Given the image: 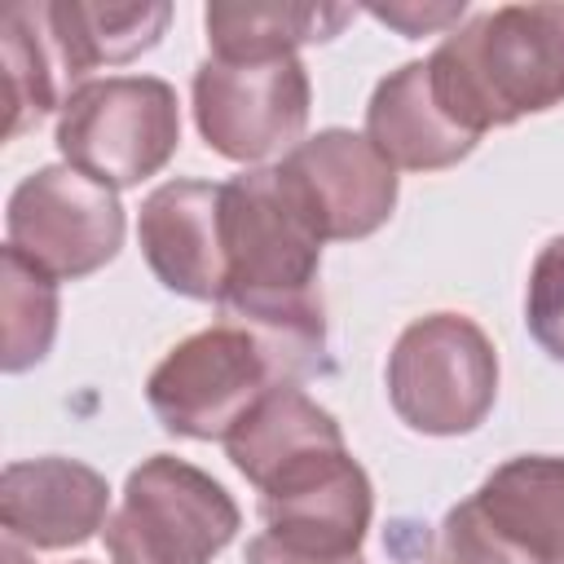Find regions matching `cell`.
<instances>
[{"instance_id": "13", "label": "cell", "mask_w": 564, "mask_h": 564, "mask_svg": "<svg viewBox=\"0 0 564 564\" xmlns=\"http://www.w3.org/2000/svg\"><path fill=\"white\" fill-rule=\"evenodd\" d=\"M366 141L392 163L410 172L454 167L476 150L480 137L458 128L432 93L427 62H405L401 70L383 75L366 106Z\"/></svg>"}, {"instance_id": "8", "label": "cell", "mask_w": 564, "mask_h": 564, "mask_svg": "<svg viewBox=\"0 0 564 564\" xmlns=\"http://www.w3.org/2000/svg\"><path fill=\"white\" fill-rule=\"evenodd\" d=\"M194 123L203 141L234 159L256 163L273 150H295L308 123V70L300 57L229 62L207 57L194 70Z\"/></svg>"}, {"instance_id": "18", "label": "cell", "mask_w": 564, "mask_h": 564, "mask_svg": "<svg viewBox=\"0 0 564 564\" xmlns=\"http://www.w3.org/2000/svg\"><path fill=\"white\" fill-rule=\"evenodd\" d=\"M0 62H4V141L35 128L48 110H62L75 93L57 44L44 22V4H9L0 13Z\"/></svg>"}, {"instance_id": "16", "label": "cell", "mask_w": 564, "mask_h": 564, "mask_svg": "<svg viewBox=\"0 0 564 564\" xmlns=\"http://www.w3.org/2000/svg\"><path fill=\"white\" fill-rule=\"evenodd\" d=\"M357 18L352 4H313V0H247V4H207L203 26L212 57L229 62H264L295 57L304 44H322L339 35Z\"/></svg>"}, {"instance_id": "21", "label": "cell", "mask_w": 564, "mask_h": 564, "mask_svg": "<svg viewBox=\"0 0 564 564\" xmlns=\"http://www.w3.org/2000/svg\"><path fill=\"white\" fill-rule=\"evenodd\" d=\"M524 322L538 348L555 361H564V234L551 238L533 269H529V291H524Z\"/></svg>"}, {"instance_id": "14", "label": "cell", "mask_w": 564, "mask_h": 564, "mask_svg": "<svg viewBox=\"0 0 564 564\" xmlns=\"http://www.w3.org/2000/svg\"><path fill=\"white\" fill-rule=\"evenodd\" d=\"M172 4L163 0H48L44 22L57 44V57L70 84H88L84 75L97 66H119L141 57L167 31Z\"/></svg>"}, {"instance_id": "2", "label": "cell", "mask_w": 564, "mask_h": 564, "mask_svg": "<svg viewBox=\"0 0 564 564\" xmlns=\"http://www.w3.org/2000/svg\"><path fill=\"white\" fill-rule=\"evenodd\" d=\"M445 115L485 137L564 101V4H498L449 31L427 57Z\"/></svg>"}, {"instance_id": "19", "label": "cell", "mask_w": 564, "mask_h": 564, "mask_svg": "<svg viewBox=\"0 0 564 564\" xmlns=\"http://www.w3.org/2000/svg\"><path fill=\"white\" fill-rule=\"evenodd\" d=\"M57 335V282L4 247L0 256V366L9 375L48 357Z\"/></svg>"}, {"instance_id": "24", "label": "cell", "mask_w": 564, "mask_h": 564, "mask_svg": "<svg viewBox=\"0 0 564 564\" xmlns=\"http://www.w3.org/2000/svg\"><path fill=\"white\" fill-rule=\"evenodd\" d=\"M4 564H31V560L18 551V542H4ZM75 564H93V560H75Z\"/></svg>"}, {"instance_id": "17", "label": "cell", "mask_w": 564, "mask_h": 564, "mask_svg": "<svg viewBox=\"0 0 564 564\" xmlns=\"http://www.w3.org/2000/svg\"><path fill=\"white\" fill-rule=\"evenodd\" d=\"M344 445V432L335 423L330 410H322L300 383H282L273 388L229 436V463L260 489L269 476H278L282 467H291L304 454L317 449H335Z\"/></svg>"}, {"instance_id": "5", "label": "cell", "mask_w": 564, "mask_h": 564, "mask_svg": "<svg viewBox=\"0 0 564 564\" xmlns=\"http://www.w3.org/2000/svg\"><path fill=\"white\" fill-rule=\"evenodd\" d=\"M181 145L176 88L154 75L79 84L57 115L62 159L106 189H132L163 172Z\"/></svg>"}, {"instance_id": "22", "label": "cell", "mask_w": 564, "mask_h": 564, "mask_svg": "<svg viewBox=\"0 0 564 564\" xmlns=\"http://www.w3.org/2000/svg\"><path fill=\"white\" fill-rule=\"evenodd\" d=\"M370 13H375L379 22H388V26H397L405 40H419V35H432V31L454 26V22L467 13V4H463V0H445V4L401 0V4H375Z\"/></svg>"}, {"instance_id": "20", "label": "cell", "mask_w": 564, "mask_h": 564, "mask_svg": "<svg viewBox=\"0 0 564 564\" xmlns=\"http://www.w3.org/2000/svg\"><path fill=\"white\" fill-rule=\"evenodd\" d=\"M432 564H533L485 511L476 498H463L445 511L432 546Z\"/></svg>"}, {"instance_id": "10", "label": "cell", "mask_w": 564, "mask_h": 564, "mask_svg": "<svg viewBox=\"0 0 564 564\" xmlns=\"http://www.w3.org/2000/svg\"><path fill=\"white\" fill-rule=\"evenodd\" d=\"M282 172L295 181L326 242L375 234L397 207V167L357 132L326 128L286 150Z\"/></svg>"}, {"instance_id": "12", "label": "cell", "mask_w": 564, "mask_h": 564, "mask_svg": "<svg viewBox=\"0 0 564 564\" xmlns=\"http://www.w3.org/2000/svg\"><path fill=\"white\" fill-rule=\"evenodd\" d=\"M137 238L150 273L185 300H220L225 291V234L220 185L167 181L145 194Z\"/></svg>"}, {"instance_id": "11", "label": "cell", "mask_w": 564, "mask_h": 564, "mask_svg": "<svg viewBox=\"0 0 564 564\" xmlns=\"http://www.w3.org/2000/svg\"><path fill=\"white\" fill-rule=\"evenodd\" d=\"M110 485L79 458H22L0 476L4 542L35 551H66L106 529Z\"/></svg>"}, {"instance_id": "3", "label": "cell", "mask_w": 564, "mask_h": 564, "mask_svg": "<svg viewBox=\"0 0 564 564\" xmlns=\"http://www.w3.org/2000/svg\"><path fill=\"white\" fill-rule=\"evenodd\" d=\"M225 291L216 308H291L313 304L322 229L295 181L273 167L238 172L220 185Z\"/></svg>"}, {"instance_id": "23", "label": "cell", "mask_w": 564, "mask_h": 564, "mask_svg": "<svg viewBox=\"0 0 564 564\" xmlns=\"http://www.w3.org/2000/svg\"><path fill=\"white\" fill-rule=\"evenodd\" d=\"M247 564H361V555H317V551H295L269 533L247 542Z\"/></svg>"}, {"instance_id": "7", "label": "cell", "mask_w": 564, "mask_h": 564, "mask_svg": "<svg viewBox=\"0 0 564 564\" xmlns=\"http://www.w3.org/2000/svg\"><path fill=\"white\" fill-rule=\"evenodd\" d=\"M4 247L26 264L53 282H75L119 256L123 207L115 189L97 185L70 163H53L18 181L4 212Z\"/></svg>"}, {"instance_id": "1", "label": "cell", "mask_w": 564, "mask_h": 564, "mask_svg": "<svg viewBox=\"0 0 564 564\" xmlns=\"http://www.w3.org/2000/svg\"><path fill=\"white\" fill-rule=\"evenodd\" d=\"M326 370V339L216 317L181 339L145 379V401L163 432L189 441H225L273 388Z\"/></svg>"}, {"instance_id": "15", "label": "cell", "mask_w": 564, "mask_h": 564, "mask_svg": "<svg viewBox=\"0 0 564 564\" xmlns=\"http://www.w3.org/2000/svg\"><path fill=\"white\" fill-rule=\"evenodd\" d=\"M471 498L533 564H564V458H507Z\"/></svg>"}, {"instance_id": "4", "label": "cell", "mask_w": 564, "mask_h": 564, "mask_svg": "<svg viewBox=\"0 0 564 564\" xmlns=\"http://www.w3.org/2000/svg\"><path fill=\"white\" fill-rule=\"evenodd\" d=\"M238 524L242 516L220 480L176 454H154L123 480L106 520V555L110 564H212Z\"/></svg>"}, {"instance_id": "9", "label": "cell", "mask_w": 564, "mask_h": 564, "mask_svg": "<svg viewBox=\"0 0 564 564\" xmlns=\"http://www.w3.org/2000/svg\"><path fill=\"white\" fill-rule=\"evenodd\" d=\"M375 494L348 445L317 449L260 485L264 533L317 555H361Z\"/></svg>"}, {"instance_id": "6", "label": "cell", "mask_w": 564, "mask_h": 564, "mask_svg": "<svg viewBox=\"0 0 564 564\" xmlns=\"http://www.w3.org/2000/svg\"><path fill=\"white\" fill-rule=\"evenodd\" d=\"M498 397V352L463 313L410 322L388 352V401L423 436H463L485 423Z\"/></svg>"}]
</instances>
